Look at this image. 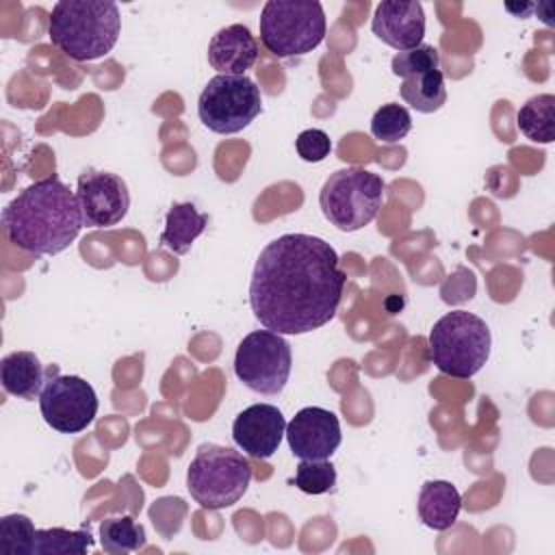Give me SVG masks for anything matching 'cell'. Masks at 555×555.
<instances>
[{
  "mask_svg": "<svg viewBox=\"0 0 555 555\" xmlns=\"http://www.w3.org/2000/svg\"><path fill=\"white\" fill-rule=\"evenodd\" d=\"M208 217L197 210L195 204L182 202L173 204L165 215V230L160 234V245L169 251L184 256L193 241L206 230Z\"/></svg>",
  "mask_w": 555,
  "mask_h": 555,
  "instance_id": "ac0fdd59",
  "label": "cell"
},
{
  "mask_svg": "<svg viewBox=\"0 0 555 555\" xmlns=\"http://www.w3.org/2000/svg\"><path fill=\"white\" fill-rule=\"evenodd\" d=\"M399 93L405 104H410L418 113H434L447 102L444 76L440 69H431L425 74H414L403 78Z\"/></svg>",
  "mask_w": 555,
  "mask_h": 555,
  "instance_id": "ffe728a7",
  "label": "cell"
},
{
  "mask_svg": "<svg viewBox=\"0 0 555 555\" xmlns=\"http://www.w3.org/2000/svg\"><path fill=\"white\" fill-rule=\"evenodd\" d=\"M347 275L336 249L312 234H282L254 264L249 304L264 330L306 334L336 317Z\"/></svg>",
  "mask_w": 555,
  "mask_h": 555,
  "instance_id": "6da1fadb",
  "label": "cell"
},
{
  "mask_svg": "<svg viewBox=\"0 0 555 555\" xmlns=\"http://www.w3.org/2000/svg\"><path fill=\"white\" fill-rule=\"evenodd\" d=\"M258 59V41L245 24L219 28L208 41V63L219 74L245 76Z\"/></svg>",
  "mask_w": 555,
  "mask_h": 555,
  "instance_id": "9a60e30c",
  "label": "cell"
},
{
  "mask_svg": "<svg viewBox=\"0 0 555 555\" xmlns=\"http://www.w3.org/2000/svg\"><path fill=\"white\" fill-rule=\"evenodd\" d=\"M93 546V535L85 529L48 527L37 529L33 555H82Z\"/></svg>",
  "mask_w": 555,
  "mask_h": 555,
  "instance_id": "7402d4cb",
  "label": "cell"
},
{
  "mask_svg": "<svg viewBox=\"0 0 555 555\" xmlns=\"http://www.w3.org/2000/svg\"><path fill=\"white\" fill-rule=\"evenodd\" d=\"M100 544L106 553H132L145 546V529L132 516H108L100 525Z\"/></svg>",
  "mask_w": 555,
  "mask_h": 555,
  "instance_id": "44dd1931",
  "label": "cell"
},
{
  "mask_svg": "<svg viewBox=\"0 0 555 555\" xmlns=\"http://www.w3.org/2000/svg\"><path fill=\"white\" fill-rule=\"evenodd\" d=\"M85 225L78 195L59 178L33 182L2 210V228L15 247L35 256L67 249Z\"/></svg>",
  "mask_w": 555,
  "mask_h": 555,
  "instance_id": "7a4b0ae2",
  "label": "cell"
},
{
  "mask_svg": "<svg viewBox=\"0 0 555 555\" xmlns=\"http://www.w3.org/2000/svg\"><path fill=\"white\" fill-rule=\"evenodd\" d=\"M520 132L533 143H551L555 137V95L538 93L516 113Z\"/></svg>",
  "mask_w": 555,
  "mask_h": 555,
  "instance_id": "d6986e66",
  "label": "cell"
},
{
  "mask_svg": "<svg viewBox=\"0 0 555 555\" xmlns=\"http://www.w3.org/2000/svg\"><path fill=\"white\" fill-rule=\"evenodd\" d=\"M35 525L26 514H7L0 518V548L4 555H33Z\"/></svg>",
  "mask_w": 555,
  "mask_h": 555,
  "instance_id": "603a6c76",
  "label": "cell"
},
{
  "mask_svg": "<svg viewBox=\"0 0 555 555\" xmlns=\"http://www.w3.org/2000/svg\"><path fill=\"white\" fill-rule=\"evenodd\" d=\"M427 347L429 360L440 373L468 379L488 362L492 336L481 317L468 310H451L434 323Z\"/></svg>",
  "mask_w": 555,
  "mask_h": 555,
  "instance_id": "277c9868",
  "label": "cell"
},
{
  "mask_svg": "<svg viewBox=\"0 0 555 555\" xmlns=\"http://www.w3.org/2000/svg\"><path fill=\"white\" fill-rule=\"evenodd\" d=\"M284 434V414L271 403H254L232 423V438L236 447L256 460H269L278 451Z\"/></svg>",
  "mask_w": 555,
  "mask_h": 555,
  "instance_id": "4fadbf2b",
  "label": "cell"
},
{
  "mask_svg": "<svg viewBox=\"0 0 555 555\" xmlns=\"http://www.w3.org/2000/svg\"><path fill=\"white\" fill-rule=\"evenodd\" d=\"M291 453L299 460H330L340 447V421L332 410L308 405L286 423Z\"/></svg>",
  "mask_w": 555,
  "mask_h": 555,
  "instance_id": "7c38bea8",
  "label": "cell"
},
{
  "mask_svg": "<svg viewBox=\"0 0 555 555\" xmlns=\"http://www.w3.org/2000/svg\"><path fill=\"white\" fill-rule=\"evenodd\" d=\"M262 111V95L247 76L217 74L197 100L199 121L217 134H234L247 128Z\"/></svg>",
  "mask_w": 555,
  "mask_h": 555,
  "instance_id": "ba28073f",
  "label": "cell"
},
{
  "mask_svg": "<svg viewBox=\"0 0 555 555\" xmlns=\"http://www.w3.org/2000/svg\"><path fill=\"white\" fill-rule=\"evenodd\" d=\"M438 65H440V52L429 43H421L412 50L397 52L392 56L390 69H392L395 76L408 78V76H414V74H425V72L438 69Z\"/></svg>",
  "mask_w": 555,
  "mask_h": 555,
  "instance_id": "484cf974",
  "label": "cell"
},
{
  "mask_svg": "<svg viewBox=\"0 0 555 555\" xmlns=\"http://www.w3.org/2000/svg\"><path fill=\"white\" fill-rule=\"evenodd\" d=\"M325 28V11L317 0H269L260 11V41L280 59L312 52Z\"/></svg>",
  "mask_w": 555,
  "mask_h": 555,
  "instance_id": "8992f818",
  "label": "cell"
},
{
  "mask_svg": "<svg viewBox=\"0 0 555 555\" xmlns=\"http://www.w3.org/2000/svg\"><path fill=\"white\" fill-rule=\"evenodd\" d=\"M43 421L61 434L87 429L98 414V395L93 386L78 375H52L39 395Z\"/></svg>",
  "mask_w": 555,
  "mask_h": 555,
  "instance_id": "30bf717a",
  "label": "cell"
},
{
  "mask_svg": "<svg viewBox=\"0 0 555 555\" xmlns=\"http://www.w3.org/2000/svg\"><path fill=\"white\" fill-rule=\"evenodd\" d=\"M295 147H297V154H299L301 160H306V163H321V160H325L330 156L332 141H330L325 130L308 128V130L297 134Z\"/></svg>",
  "mask_w": 555,
  "mask_h": 555,
  "instance_id": "4316f807",
  "label": "cell"
},
{
  "mask_svg": "<svg viewBox=\"0 0 555 555\" xmlns=\"http://www.w3.org/2000/svg\"><path fill=\"white\" fill-rule=\"evenodd\" d=\"M293 366L291 345L282 334L256 330L247 334L234 353L236 377L254 392L280 395L288 382Z\"/></svg>",
  "mask_w": 555,
  "mask_h": 555,
  "instance_id": "9c48e42d",
  "label": "cell"
},
{
  "mask_svg": "<svg viewBox=\"0 0 555 555\" xmlns=\"http://www.w3.org/2000/svg\"><path fill=\"white\" fill-rule=\"evenodd\" d=\"M384 189L382 176L369 169H338L323 182L319 206L332 225L343 232H356L377 217L384 204Z\"/></svg>",
  "mask_w": 555,
  "mask_h": 555,
  "instance_id": "52a82bcc",
  "label": "cell"
},
{
  "mask_svg": "<svg viewBox=\"0 0 555 555\" xmlns=\"http://www.w3.org/2000/svg\"><path fill=\"white\" fill-rule=\"evenodd\" d=\"M295 486L306 494H325L336 486V468L330 460H301L295 468Z\"/></svg>",
  "mask_w": 555,
  "mask_h": 555,
  "instance_id": "d4e9b609",
  "label": "cell"
},
{
  "mask_svg": "<svg viewBox=\"0 0 555 555\" xmlns=\"http://www.w3.org/2000/svg\"><path fill=\"white\" fill-rule=\"evenodd\" d=\"M412 130V117L401 104H384L371 117V134L384 143H399Z\"/></svg>",
  "mask_w": 555,
  "mask_h": 555,
  "instance_id": "cb8c5ba5",
  "label": "cell"
},
{
  "mask_svg": "<svg viewBox=\"0 0 555 555\" xmlns=\"http://www.w3.org/2000/svg\"><path fill=\"white\" fill-rule=\"evenodd\" d=\"M76 195L85 225L91 228L117 225L130 208V193L126 182L111 171L89 169L80 173Z\"/></svg>",
  "mask_w": 555,
  "mask_h": 555,
  "instance_id": "8fae6325",
  "label": "cell"
},
{
  "mask_svg": "<svg viewBox=\"0 0 555 555\" xmlns=\"http://www.w3.org/2000/svg\"><path fill=\"white\" fill-rule=\"evenodd\" d=\"M251 466L243 453L221 444H199L186 468V488L206 509H225L247 492Z\"/></svg>",
  "mask_w": 555,
  "mask_h": 555,
  "instance_id": "5b68a950",
  "label": "cell"
},
{
  "mask_svg": "<svg viewBox=\"0 0 555 555\" xmlns=\"http://www.w3.org/2000/svg\"><path fill=\"white\" fill-rule=\"evenodd\" d=\"M0 382L4 392L33 401L43 390V366L33 351H11L0 362Z\"/></svg>",
  "mask_w": 555,
  "mask_h": 555,
  "instance_id": "e0dca14e",
  "label": "cell"
},
{
  "mask_svg": "<svg viewBox=\"0 0 555 555\" xmlns=\"http://www.w3.org/2000/svg\"><path fill=\"white\" fill-rule=\"evenodd\" d=\"M462 509V496L451 481L431 479L421 486L418 492V516L425 527L444 531L455 525Z\"/></svg>",
  "mask_w": 555,
  "mask_h": 555,
  "instance_id": "2e32d148",
  "label": "cell"
},
{
  "mask_svg": "<svg viewBox=\"0 0 555 555\" xmlns=\"http://www.w3.org/2000/svg\"><path fill=\"white\" fill-rule=\"evenodd\" d=\"M371 30L386 46L403 52L423 43L425 13L416 0H382L375 7Z\"/></svg>",
  "mask_w": 555,
  "mask_h": 555,
  "instance_id": "5bb4252c",
  "label": "cell"
},
{
  "mask_svg": "<svg viewBox=\"0 0 555 555\" xmlns=\"http://www.w3.org/2000/svg\"><path fill=\"white\" fill-rule=\"evenodd\" d=\"M121 30L119 7L111 0H59L48 17V37L74 61L106 56Z\"/></svg>",
  "mask_w": 555,
  "mask_h": 555,
  "instance_id": "3957f363",
  "label": "cell"
}]
</instances>
